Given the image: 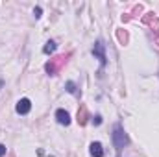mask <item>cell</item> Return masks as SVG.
<instances>
[{"label":"cell","mask_w":159,"mask_h":157,"mask_svg":"<svg viewBox=\"0 0 159 157\" xmlns=\"http://www.w3.org/2000/svg\"><path fill=\"white\" fill-rule=\"evenodd\" d=\"M111 139H113V146H115L119 152L124 148V146H128V144H129V137H128V133L124 131V128H122V124H120V122H117V124L113 126Z\"/></svg>","instance_id":"6da1fadb"},{"label":"cell","mask_w":159,"mask_h":157,"mask_svg":"<svg viewBox=\"0 0 159 157\" xmlns=\"http://www.w3.org/2000/svg\"><path fill=\"white\" fill-rule=\"evenodd\" d=\"M93 56L100 61V74L98 76H102V70L106 69V65H107V56H106V44H104V41L98 39L94 43V46H93Z\"/></svg>","instance_id":"7a4b0ae2"},{"label":"cell","mask_w":159,"mask_h":157,"mask_svg":"<svg viewBox=\"0 0 159 157\" xmlns=\"http://www.w3.org/2000/svg\"><path fill=\"white\" fill-rule=\"evenodd\" d=\"M67 57H69V54H67V56H57V57L50 59V61L44 65L46 74H48V76H56V74H57V70H59V67H61V65H65Z\"/></svg>","instance_id":"3957f363"},{"label":"cell","mask_w":159,"mask_h":157,"mask_svg":"<svg viewBox=\"0 0 159 157\" xmlns=\"http://www.w3.org/2000/svg\"><path fill=\"white\" fill-rule=\"evenodd\" d=\"M15 111H17L19 115H28V113L32 111V102H30V98H20V100L17 102V105H15Z\"/></svg>","instance_id":"277c9868"},{"label":"cell","mask_w":159,"mask_h":157,"mask_svg":"<svg viewBox=\"0 0 159 157\" xmlns=\"http://www.w3.org/2000/svg\"><path fill=\"white\" fill-rule=\"evenodd\" d=\"M56 120H57L61 126H69V124H70V115H69V111L57 109V111H56Z\"/></svg>","instance_id":"5b68a950"},{"label":"cell","mask_w":159,"mask_h":157,"mask_svg":"<svg viewBox=\"0 0 159 157\" xmlns=\"http://www.w3.org/2000/svg\"><path fill=\"white\" fill-rule=\"evenodd\" d=\"M89 152H91V155L93 157H104V146H102V142H98V141L91 142Z\"/></svg>","instance_id":"8992f818"},{"label":"cell","mask_w":159,"mask_h":157,"mask_svg":"<svg viewBox=\"0 0 159 157\" xmlns=\"http://www.w3.org/2000/svg\"><path fill=\"white\" fill-rule=\"evenodd\" d=\"M91 118V115H89V111H87V107L85 105H80V109H78V124L80 126H85L87 124V120Z\"/></svg>","instance_id":"52a82bcc"},{"label":"cell","mask_w":159,"mask_h":157,"mask_svg":"<svg viewBox=\"0 0 159 157\" xmlns=\"http://www.w3.org/2000/svg\"><path fill=\"white\" fill-rule=\"evenodd\" d=\"M65 91H67L69 94H72V96H76V98H80V96H81V92H80L78 85H76L74 81H67V83H65Z\"/></svg>","instance_id":"ba28073f"},{"label":"cell","mask_w":159,"mask_h":157,"mask_svg":"<svg viewBox=\"0 0 159 157\" xmlns=\"http://www.w3.org/2000/svg\"><path fill=\"white\" fill-rule=\"evenodd\" d=\"M56 48H57V43H56V41H46V44L43 46V52H44L46 56H50V54L56 52Z\"/></svg>","instance_id":"9c48e42d"},{"label":"cell","mask_w":159,"mask_h":157,"mask_svg":"<svg viewBox=\"0 0 159 157\" xmlns=\"http://www.w3.org/2000/svg\"><path fill=\"white\" fill-rule=\"evenodd\" d=\"M91 118H93V124H94V126H100V124L104 122L102 115H94V117H91Z\"/></svg>","instance_id":"30bf717a"},{"label":"cell","mask_w":159,"mask_h":157,"mask_svg":"<svg viewBox=\"0 0 159 157\" xmlns=\"http://www.w3.org/2000/svg\"><path fill=\"white\" fill-rule=\"evenodd\" d=\"M119 41L122 44H126V43H128V34H126V32H119Z\"/></svg>","instance_id":"8fae6325"},{"label":"cell","mask_w":159,"mask_h":157,"mask_svg":"<svg viewBox=\"0 0 159 157\" xmlns=\"http://www.w3.org/2000/svg\"><path fill=\"white\" fill-rule=\"evenodd\" d=\"M41 15H43V9L37 6V7L34 9V17H35V19H41Z\"/></svg>","instance_id":"7c38bea8"},{"label":"cell","mask_w":159,"mask_h":157,"mask_svg":"<svg viewBox=\"0 0 159 157\" xmlns=\"http://www.w3.org/2000/svg\"><path fill=\"white\" fill-rule=\"evenodd\" d=\"M6 152H7V148H6L4 144H0V157H4V155H6Z\"/></svg>","instance_id":"4fadbf2b"}]
</instances>
